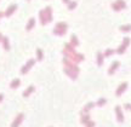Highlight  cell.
<instances>
[{
	"label": "cell",
	"mask_w": 131,
	"mask_h": 127,
	"mask_svg": "<svg viewBox=\"0 0 131 127\" xmlns=\"http://www.w3.org/2000/svg\"><path fill=\"white\" fill-rule=\"evenodd\" d=\"M40 22H41V24H46L47 22H50L51 19H52V16H51V7H46L45 10L43 11H40Z\"/></svg>",
	"instance_id": "1"
},
{
	"label": "cell",
	"mask_w": 131,
	"mask_h": 127,
	"mask_svg": "<svg viewBox=\"0 0 131 127\" xmlns=\"http://www.w3.org/2000/svg\"><path fill=\"white\" fill-rule=\"evenodd\" d=\"M66 29H67V24L63 22H61V23H58L57 26H56V28L54 30V33L55 34H57V35H62V34H64L66 33Z\"/></svg>",
	"instance_id": "2"
},
{
	"label": "cell",
	"mask_w": 131,
	"mask_h": 127,
	"mask_svg": "<svg viewBox=\"0 0 131 127\" xmlns=\"http://www.w3.org/2000/svg\"><path fill=\"white\" fill-rule=\"evenodd\" d=\"M129 44H130V39H129V38H124V41H123V44L119 46V48L116 50V52H118V53H124Z\"/></svg>",
	"instance_id": "3"
},
{
	"label": "cell",
	"mask_w": 131,
	"mask_h": 127,
	"mask_svg": "<svg viewBox=\"0 0 131 127\" xmlns=\"http://www.w3.org/2000/svg\"><path fill=\"white\" fill-rule=\"evenodd\" d=\"M115 113H116V119H118V121H119V122H123V121H124V115H123V111H121V109H120L119 105H116Z\"/></svg>",
	"instance_id": "4"
},
{
	"label": "cell",
	"mask_w": 131,
	"mask_h": 127,
	"mask_svg": "<svg viewBox=\"0 0 131 127\" xmlns=\"http://www.w3.org/2000/svg\"><path fill=\"white\" fill-rule=\"evenodd\" d=\"M126 87H128V84H126V82H123V84H121L120 86H119V87H118V90H116L115 95H116V96H120V95H121V93H123V92L126 90Z\"/></svg>",
	"instance_id": "5"
},
{
	"label": "cell",
	"mask_w": 131,
	"mask_h": 127,
	"mask_svg": "<svg viewBox=\"0 0 131 127\" xmlns=\"http://www.w3.org/2000/svg\"><path fill=\"white\" fill-rule=\"evenodd\" d=\"M33 64H34V61H33V59H32V61H29L28 63H27V65H26V67H24V68H22V73H23V74H24V73H27V71L29 70V69H30V67H32V65H33Z\"/></svg>",
	"instance_id": "6"
},
{
	"label": "cell",
	"mask_w": 131,
	"mask_h": 127,
	"mask_svg": "<svg viewBox=\"0 0 131 127\" xmlns=\"http://www.w3.org/2000/svg\"><path fill=\"white\" fill-rule=\"evenodd\" d=\"M118 67H119V62H114V63L112 64L111 69L108 70V73H109V74H113V73H114V71H115L116 69H118Z\"/></svg>",
	"instance_id": "7"
},
{
	"label": "cell",
	"mask_w": 131,
	"mask_h": 127,
	"mask_svg": "<svg viewBox=\"0 0 131 127\" xmlns=\"http://www.w3.org/2000/svg\"><path fill=\"white\" fill-rule=\"evenodd\" d=\"M16 9H17V6H16V5H11V6L7 9V11L5 12V16H10V15L12 14V12H14Z\"/></svg>",
	"instance_id": "8"
},
{
	"label": "cell",
	"mask_w": 131,
	"mask_h": 127,
	"mask_svg": "<svg viewBox=\"0 0 131 127\" xmlns=\"http://www.w3.org/2000/svg\"><path fill=\"white\" fill-rule=\"evenodd\" d=\"M22 119H23V115H22V114H19V115H18V117L15 120V122L12 124V127H17V126H18V124L21 122V120H22Z\"/></svg>",
	"instance_id": "9"
},
{
	"label": "cell",
	"mask_w": 131,
	"mask_h": 127,
	"mask_svg": "<svg viewBox=\"0 0 131 127\" xmlns=\"http://www.w3.org/2000/svg\"><path fill=\"white\" fill-rule=\"evenodd\" d=\"M120 30L124 32V33H128L131 30V24H125V26H121L120 27Z\"/></svg>",
	"instance_id": "10"
},
{
	"label": "cell",
	"mask_w": 131,
	"mask_h": 127,
	"mask_svg": "<svg viewBox=\"0 0 131 127\" xmlns=\"http://www.w3.org/2000/svg\"><path fill=\"white\" fill-rule=\"evenodd\" d=\"M34 24H35V19H34V18H30V19H29L28 26H27V30H30L32 27H34Z\"/></svg>",
	"instance_id": "11"
},
{
	"label": "cell",
	"mask_w": 131,
	"mask_h": 127,
	"mask_svg": "<svg viewBox=\"0 0 131 127\" xmlns=\"http://www.w3.org/2000/svg\"><path fill=\"white\" fill-rule=\"evenodd\" d=\"M97 63H98V65H101L102 63H103V55H102L101 52L97 53Z\"/></svg>",
	"instance_id": "12"
},
{
	"label": "cell",
	"mask_w": 131,
	"mask_h": 127,
	"mask_svg": "<svg viewBox=\"0 0 131 127\" xmlns=\"http://www.w3.org/2000/svg\"><path fill=\"white\" fill-rule=\"evenodd\" d=\"M112 7H113V10H114V11H120V10H121V7H120V5H119V4H118V2H113V4H112Z\"/></svg>",
	"instance_id": "13"
},
{
	"label": "cell",
	"mask_w": 131,
	"mask_h": 127,
	"mask_svg": "<svg viewBox=\"0 0 131 127\" xmlns=\"http://www.w3.org/2000/svg\"><path fill=\"white\" fill-rule=\"evenodd\" d=\"M116 2L120 5V7H121V10H124V9H126V4H125V1L124 0H116Z\"/></svg>",
	"instance_id": "14"
},
{
	"label": "cell",
	"mask_w": 131,
	"mask_h": 127,
	"mask_svg": "<svg viewBox=\"0 0 131 127\" xmlns=\"http://www.w3.org/2000/svg\"><path fill=\"white\" fill-rule=\"evenodd\" d=\"M2 44L5 45V50H9V40H7V38H2Z\"/></svg>",
	"instance_id": "15"
},
{
	"label": "cell",
	"mask_w": 131,
	"mask_h": 127,
	"mask_svg": "<svg viewBox=\"0 0 131 127\" xmlns=\"http://www.w3.org/2000/svg\"><path fill=\"white\" fill-rule=\"evenodd\" d=\"M18 85H19V80H18V79H16L15 81H12V82H11V87H12V88H16Z\"/></svg>",
	"instance_id": "16"
},
{
	"label": "cell",
	"mask_w": 131,
	"mask_h": 127,
	"mask_svg": "<svg viewBox=\"0 0 131 127\" xmlns=\"http://www.w3.org/2000/svg\"><path fill=\"white\" fill-rule=\"evenodd\" d=\"M32 91H34V87H33V86H29V88L26 91V92H24V95H23V96H24V97H27V96H28Z\"/></svg>",
	"instance_id": "17"
},
{
	"label": "cell",
	"mask_w": 131,
	"mask_h": 127,
	"mask_svg": "<svg viewBox=\"0 0 131 127\" xmlns=\"http://www.w3.org/2000/svg\"><path fill=\"white\" fill-rule=\"evenodd\" d=\"M75 6H76V2H75V1H73V2H69V5H68V9H69V10H72V9H74Z\"/></svg>",
	"instance_id": "18"
},
{
	"label": "cell",
	"mask_w": 131,
	"mask_h": 127,
	"mask_svg": "<svg viewBox=\"0 0 131 127\" xmlns=\"http://www.w3.org/2000/svg\"><path fill=\"white\" fill-rule=\"evenodd\" d=\"M71 42H73L74 45H78V40H76V36H75V35H72V40H71Z\"/></svg>",
	"instance_id": "19"
},
{
	"label": "cell",
	"mask_w": 131,
	"mask_h": 127,
	"mask_svg": "<svg viewBox=\"0 0 131 127\" xmlns=\"http://www.w3.org/2000/svg\"><path fill=\"white\" fill-rule=\"evenodd\" d=\"M97 104H98V105H100V107H101V105H104V104H106V99H104V98L100 99V100H98V102H97Z\"/></svg>",
	"instance_id": "20"
},
{
	"label": "cell",
	"mask_w": 131,
	"mask_h": 127,
	"mask_svg": "<svg viewBox=\"0 0 131 127\" xmlns=\"http://www.w3.org/2000/svg\"><path fill=\"white\" fill-rule=\"evenodd\" d=\"M94 105H95L94 103H89V104H87V105H86V108H85V110H89V109H91V108H94Z\"/></svg>",
	"instance_id": "21"
},
{
	"label": "cell",
	"mask_w": 131,
	"mask_h": 127,
	"mask_svg": "<svg viewBox=\"0 0 131 127\" xmlns=\"http://www.w3.org/2000/svg\"><path fill=\"white\" fill-rule=\"evenodd\" d=\"M113 53H114L113 50H107V51H106V56H111V55H113Z\"/></svg>",
	"instance_id": "22"
},
{
	"label": "cell",
	"mask_w": 131,
	"mask_h": 127,
	"mask_svg": "<svg viewBox=\"0 0 131 127\" xmlns=\"http://www.w3.org/2000/svg\"><path fill=\"white\" fill-rule=\"evenodd\" d=\"M38 59H43V53H41V50H38Z\"/></svg>",
	"instance_id": "23"
},
{
	"label": "cell",
	"mask_w": 131,
	"mask_h": 127,
	"mask_svg": "<svg viewBox=\"0 0 131 127\" xmlns=\"http://www.w3.org/2000/svg\"><path fill=\"white\" fill-rule=\"evenodd\" d=\"M124 108H125L126 110H131V104H129V103H126V104L124 105Z\"/></svg>",
	"instance_id": "24"
},
{
	"label": "cell",
	"mask_w": 131,
	"mask_h": 127,
	"mask_svg": "<svg viewBox=\"0 0 131 127\" xmlns=\"http://www.w3.org/2000/svg\"><path fill=\"white\" fill-rule=\"evenodd\" d=\"M63 1H64V2H69V0H63Z\"/></svg>",
	"instance_id": "25"
},
{
	"label": "cell",
	"mask_w": 131,
	"mask_h": 127,
	"mask_svg": "<svg viewBox=\"0 0 131 127\" xmlns=\"http://www.w3.org/2000/svg\"><path fill=\"white\" fill-rule=\"evenodd\" d=\"M1 99H2V96H1V95H0V100H1Z\"/></svg>",
	"instance_id": "26"
},
{
	"label": "cell",
	"mask_w": 131,
	"mask_h": 127,
	"mask_svg": "<svg viewBox=\"0 0 131 127\" xmlns=\"http://www.w3.org/2000/svg\"><path fill=\"white\" fill-rule=\"evenodd\" d=\"M1 15H2V12H0V16H1Z\"/></svg>",
	"instance_id": "27"
}]
</instances>
